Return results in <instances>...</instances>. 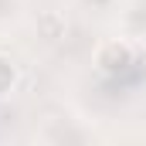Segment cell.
Instances as JSON below:
<instances>
[{"label": "cell", "instance_id": "3", "mask_svg": "<svg viewBox=\"0 0 146 146\" xmlns=\"http://www.w3.org/2000/svg\"><path fill=\"white\" fill-rule=\"evenodd\" d=\"M119 31L133 41H139V44H146V0H122Z\"/></svg>", "mask_w": 146, "mask_h": 146}, {"label": "cell", "instance_id": "2", "mask_svg": "<svg viewBox=\"0 0 146 146\" xmlns=\"http://www.w3.org/2000/svg\"><path fill=\"white\" fill-rule=\"evenodd\" d=\"M37 136H41L44 143H85L92 133L82 129L78 119H72V115H51Z\"/></svg>", "mask_w": 146, "mask_h": 146}, {"label": "cell", "instance_id": "5", "mask_svg": "<svg viewBox=\"0 0 146 146\" xmlns=\"http://www.w3.org/2000/svg\"><path fill=\"white\" fill-rule=\"evenodd\" d=\"M37 34L44 37V41H58V37H65V17H61L58 10H44V14H37Z\"/></svg>", "mask_w": 146, "mask_h": 146}, {"label": "cell", "instance_id": "6", "mask_svg": "<svg viewBox=\"0 0 146 146\" xmlns=\"http://www.w3.org/2000/svg\"><path fill=\"white\" fill-rule=\"evenodd\" d=\"M24 0H0V34L14 31L21 21H24Z\"/></svg>", "mask_w": 146, "mask_h": 146}, {"label": "cell", "instance_id": "1", "mask_svg": "<svg viewBox=\"0 0 146 146\" xmlns=\"http://www.w3.org/2000/svg\"><path fill=\"white\" fill-rule=\"evenodd\" d=\"M136 68H139V41L119 34L95 48V72L102 78L119 82V78H129Z\"/></svg>", "mask_w": 146, "mask_h": 146}, {"label": "cell", "instance_id": "4", "mask_svg": "<svg viewBox=\"0 0 146 146\" xmlns=\"http://www.w3.org/2000/svg\"><path fill=\"white\" fill-rule=\"evenodd\" d=\"M21 78H24V75H21V65H17L7 51H0V102L10 99V95L21 88Z\"/></svg>", "mask_w": 146, "mask_h": 146}, {"label": "cell", "instance_id": "7", "mask_svg": "<svg viewBox=\"0 0 146 146\" xmlns=\"http://www.w3.org/2000/svg\"><path fill=\"white\" fill-rule=\"evenodd\" d=\"M85 14H95V17H109L122 7V0H75Z\"/></svg>", "mask_w": 146, "mask_h": 146}]
</instances>
